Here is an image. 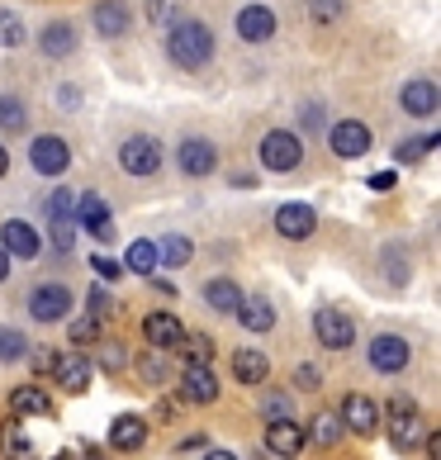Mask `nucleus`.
<instances>
[{
	"mask_svg": "<svg viewBox=\"0 0 441 460\" xmlns=\"http://www.w3.org/2000/svg\"><path fill=\"white\" fill-rule=\"evenodd\" d=\"M166 53H172V62L185 66V72H199V66L214 58V33L199 20H181L166 33Z\"/></svg>",
	"mask_w": 441,
	"mask_h": 460,
	"instance_id": "f257e3e1",
	"label": "nucleus"
},
{
	"mask_svg": "<svg viewBox=\"0 0 441 460\" xmlns=\"http://www.w3.org/2000/svg\"><path fill=\"white\" fill-rule=\"evenodd\" d=\"M384 428H389V441H394L399 451H418L422 437H428V422H422V413H418L413 399H394V403H389Z\"/></svg>",
	"mask_w": 441,
	"mask_h": 460,
	"instance_id": "f03ea898",
	"label": "nucleus"
},
{
	"mask_svg": "<svg viewBox=\"0 0 441 460\" xmlns=\"http://www.w3.org/2000/svg\"><path fill=\"white\" fill-rule=\"evenodd\" d=\"M299 162H304V143L295 138V133L276 128V133H266V138H261V166H266V172H295Z\"/></svg>",
	"mask_w": 441,
	"mask_h": 460,
	"instance_id": "7ed1b4c3",
	"label": "nucleus"
},
{
	"mask_svg": "<svg viewBox=\"0 0 441 460\" xmlns=\"http://www.w3.org/2000/svg\"><path fill=\"white\" fill-rule=\"evenodd\" d=\"M29 162H33V172H39V176H62L66 166H72V147H66L57 133H43V138H33Z\"/></svg>",
	"mask_w": 441,
	"mask_h": 460,
	"instance_id": "20e7f679",
	"label": "nucleus"
},
{
	"mask_svg": "<svg viewBox=\"0 0 441 460\" xmlns=\"http://www.w3.org/2000/svg\"><path fill=\"white\" fill-rule=\"evenodd\" d=\"M313 337H318V342H323L328 351H347V347L356 342V328H351V318H347L342 309H318Z\"/></svg>",
	"mask_w": 441,
	"mask_h": 460,
	"instance_id": "39448f33",
	"label": "nucleus"
},
{
	"mask_svg": "<svg viewBox=\"0 0 441 460\" xmlns=\"http://www.w3.org/2000/svg\"><path fill=\"white\" fill-rule=\"evenodd\" d=\"M119 166H124L128 176H152L162 166V147H157V138H128L124 147H119Z\"/></svg>",
	"mask_w": 441,
	"mask_h": 460,
	"instance_id": "423d86ee",
	"label": "nucleus"
},
{
	"mask_svg": "<svg viewBox=\"0 0 441 460\" xmlns=\"http://www.w3.org/2000/svg\"><path fill=\"white\" fill-rule=\"evenodd\" d=\"M29 314L39 318V323L66 318V314H72V289H66V285H39V289L29 295Z\"/></svg>",
	"mask_w": 441,
	"mask_h": 460,
	"instance_id": "0eeeda50",
	"label": "nucleus"
},
{
	"mask_svg": "<svg viewBox=\"0 0 441 460\" xmlns=\"http://www.w3.org/2000/svg\"><path fill=\"white\" fill-rule=\"evenodd\" d=\"M76 224L86 228L91 237H100V243L114 237V214H110V204L100 195H76Z\"/></svg>",
	"mask_w": 441,
	"mask_h": 460,
	"instance_id": "6e6552de",
	"label": "nucleus"
},
{
	"mask_svg": "<svg viewBox=\"0 0 441 460\" xmlns=\"http://www.w3.org/2000/svg\"><path fill=\"white\" fill-rule=\"evenodd\" d=\"M370 366H375L380 375H399L403 366H409V342H403V337H394V332H384V337H375V342H370Z\"/></svg>",
	"mask_w": 441,
	"mask_h": 460,
	"instance_id": "1a4fd4ad",
	"label": "nucleus"
},
{
	"mask_svg": "<svg viewBox=\"0 0 441 460\" xmlns=\"http://www.w3.org/2000/svg\"><path fill=\"white\" fill-rule=\"evenodd\" d=\"M328 143H332V152L337 157H366L370 152V128L366 124H356V119H342V124H332L328 128Z\"/></svg>",
	"mask_w": 441,
	"mask_h": 460,
	"instance_id": "9d476101",
	"label": "nucleus"
},
{
	"mask_svg": "<svg viewBox=\"0 0 441 460\" xmlns=\"http://www.w3.org/2000/svg\"><path fill=\"white\" fill-rule=\"evenodd\" d=\"M337 413H342V428H351L356 437H375L380 432V408L366 394H347V403L337 408Z\"/></svg>",
	"mask_w": 441,
	"mask_h": 460,
	"instance_id": "9b49d317",
	"label": "nucleus"
},
{
	"mask_svg": "<svg viewBox=\"0 0 441 460\" xmlns=\"http://www.w3.org/2000/svg\"><path fill=\"white\" fill-rule=\"evenodd\" d=\"M266 447L276 451L280 460H295L304 451V428H299L295 418H270L266 422Z\"/></svg>",
	"mask_w": 441,
	"mask_h": 460,
	"instance_id": "f8f14e48",
	"label": "nucleus"
},
{
	"mask_svg": "<svg viewBox=\"0 0 441 460\" xmlns=\"http://www.w3.org/2000/svg\"><path fill=\"white\" fill-rule=\"evenodd\" d=\"M176 162H181L185 176H209L214 166H218V152H214L209 138H185L181 152H176Z\"/></svg>",
	"mask_w": 441,
	"mask_h": 460,
	"instance_id": "ddd939ff",
	"label": "nucleus"
},
{
	"mask_svg": "<svg viewBox=\"0 0 441 460\" xmlns=\"http://www.w3.org/2000/svg\"><path fill=\"white\" fill-rule=\"evenodd\" d=\"M313 228H318V214L309 209V204H280V209H276V233L290 237V243L309 237Z\"/></svg>",
	"mask_w": 441,
	"mask_h": 460,
	"instance_id": "4468645a",
	"label": "nucleus"
},
{
	"mask_svg": "<svg viewBox=\"0 0 441 460\" xmlns=\"http://www.w3.org/2000/svg\"><path fill=\"white\" fill-rule=\"evenodd\" d=\"M181 399L214 403V399H218V375H214L209 366H185V370H181Z\"/></svg>",
	"mask_w": 441,
	"mask_h": 460,
	"instance_id": "2eb2a0df",
	"label": "nucleus"
},
{
	"mask_svg": "<svg viewBox=\"0 0 441 460\" xmlns=\"http://www.w3.org/2000/svg\"><path fill=\"white\" fill-rule=\"evenodd\" d=\"M143 337H147V347L166 351V347H181L185 342V328H181L176 314H147L143 318Z\"/></svg>",
	"mask_w": 441,
	"mask_h": 460,
	"instance_id": "dca6fc26",
	"label": "nucleus"
},
{
	"mask_svg": "<svg viewBox=\"0 0 441 460\" xmlns=\"http://www.w3.org/2000/svg\"><path fill=\"white\" fill-rule=\"evenodd\" d=\"M53 375H57V385L66 389V394H86V389H91V375H95V366L86 361V356H57Z\"/></svg>",
	"mask_w": 441,
	"mask_h": 460,
	"instance_id": "f3484780",
	"label": "nucleus"
},
{
	"mask_svg": "<svg viewBox=\"0 0 441 460\" xmlns=\"http://www.w3.org/2000/svg\"><path fill=\"white\" fill-rule=\"evenodd\" d=\"M237 318H243L247 332H270V328H276V304H270L266 295H243Z\"/></svg>",
	"mask_w": 441,
	"mask_h": 460,
	"instance_id": "a211bd4d",
	"label": "nucleus"
},
{
	"mask_svg": "<svg viewBox=\"0 0 441 460\" xmlns=\"http://www.w3.org/2000/svg\"><path fill=\"white\" fill-rule=\"evenodd\" d=\"M237 33H243L247 43H266L270 33H276V10H266V5H247L243 14H237Z\"/></svg>",
	"mask_w": 441,
	"mask_h": 460,
	"instance_id": "6ab92c4d",
	"label": "nucleus"
},
{
	"mask_svg": "<svg viewBox=\"0 0 441 460\" xmlns=\"http://www.w3.org/2000/svg\"><path fill=\"white\" fill-rule=\"evenodd\" d=\"M10 413L14 418H48V413H53V399H48L39 385H20L10 394Z\"/></svg>",
	"mask_w": 441,
	"mask_h": 460,
	"instance_id": "aec40b11",
	"label": "nucleus"
},
{
	"mask_svg": "<svg viewBox=\"0 0 441 460\" xmlns=\"http://www.w3.org/2000/svg\"><path fill=\"white\" fill-rule=\"evenodd\" d=\"M399 100H403V114H413V119L437 114V86L432 81H409V86L399 91Z\"/></svg>",
	"mask_w": 441,
	"mask_h": 460,
	"instance_id": "412c9836",
	"label": "nucleus"
},
{
	"mask_svg": "<svg viewBox=\"0 0 441 460\" xmlns=\"http://www.w3.org/2000/svg\"><path fill=\"white\" fill-rule=\"evenodd\" d=\"M147 441V422L138 413H124V418H114V428H110V447L114 451H138Z\"/></svg>",
	"mask_w": 441,
	"mask_h": 460,
	"instance_id": "4be33fe9",
	"label": "nucleus"
},
{
	"mask_svg": "<svg viewBox=\"0 0 441 460\" xmlns=\"http://www.w3.org/2000/svg\"><path fill=\"white\" fill-rule=\"evenodd\" d=\"M0 243H5L10 257H39V247H43V243H39V233H33L24 218H10L5 233H0Z\"/></svg>",
	"mask_w": 441,
	"mask_h": 460,
	"instance_id": "5701e85b",
	"label": "nucleus"
},
{
	"mask_svg": "<svg viewBox=\"0 0 441 460\" xmlns=\"http://www.w3.org/2000/svg\"><path fill=\"white\" fill-rule=\"evenodd\" d=\"M233 375L243 385H261L266 375H270V361H266V351H251V347H243V351H233Z\"/></svg>",
	"mask_w": 441,
	"mask_h": 460,
	"instance_id": "b1692460",
	"label": "nucleus"
},
{
	"mask_svg": "<svg viewBox=\"0 0 441 460\" xmlns=\"http://www.w3.org/2000/svg\"><path fill=\"white\" fill-rule=\"evenodd\" d=\"M39 48H43L48 58H72V53H76V29L62 24V20L48 24V29L39 33Z\"/></svg>",
	"mask_w": 441,
	"mask_h": 460,
	"instance_id": "393cba45",
	"label": "nucleus"
},
{
	"mask_svg": "<svg viewBox=\"0 0 441 460\" xmlns=\"http://www.w3.org/2000/svg\"><path fill=\"white\" fill-rule=\"evenodd\" d=\"M91 20H95V29L105 33V39H119V33H128V10L119 5V0H100Z\"/></svg>",
	"mask_w": 441,
	"mask_h": 460,
	"instance_id": "a878e982",
	"label": "nucleus"
},
{
	"mask_svg": "<svg viewBox=\"0 0 441 460\" xmlns=\"http://www.w3.org/2000/svg\"><path fill=\"white\" fill-rule=\"evenodd\" d=\"M205 304H209L214 314H237V304H243V289H237L233 280L218 276V280L205 285Z\"/></svg>",
	"mask_w": 441,
	"mask_h": 460,
	"instance_id": "bb28decb",
	"label": "nucleus"
},
{
	"mask_svg": "<svg viewBox=\"0 0 441 460\" xmlns=\"http://www.w3.org/2000/svg\"><path fill=\"white\" fill-rule=\"evenodd\" d=\"M157 243H147V237H138L128 252H124V270H133V276H147L152 280V270H157Z\"/></svg>",
	"mask_w": 441,
	"mask_h": 460,
	"instance_id": "cd10ccee",
	"label": "nucleus"
},
{
	"mask_svg": "<svg viewBox=\"0 0 441 460\" xmlns=\"http://www.w3.org/2000/svg\"><path fill=\"white\" fill-rule=\"evenodd\" d=\"M0 456L5 460H39L33 456V441L20 432V422H5V428H0Z\"/></svg>",
	"mask_w": 441,
	"mask_h": 460,
	"instance_id": "c85d7f7f",
	"label": "nucleus"
},
{
	"mask_svg": "<svg viewBox=\"0 0 441 460\" xmlns=\"http://www.w3.org/2000/svg\"><path fill=\"white\" fill-rule=\"evenodd\" d=\"M313 441L318 447H337V441H342V413H318L313 418Z\"/></svg>",
	"mask_w": 441,
	"mask_h": 460,
	"instance_id": "c756f323",
	"label": "nucleus"
},
{
	"mask_svg": "<svg viewBox=\"0 0 441 460\" xmlns=\"http://www.w3.org/2000/svg\"><path fill=\"white\" fill-rule=\"evenodd\" d=\"M157 261H162V266H190V243H185L181 233H172V237L157 247Z\"/></svg>",
	"mask_w": 441,
	"mask_h": 460,
	"instance_id": "7c9ffc66",
	"label": "nucleus"
},
{
	"mask_svg": "<svg viewBox=\"0 0 441 460\" xmlns=\"http://www.w3.org/2000/svg\"><path fill=\"white\" fill-rule=\"evenodd\" d=\"M24 124H29V114H24L20 100H14V95H0V128H5V133H20Z\"/></svg>",
	"mask_w": 441,
	"mask_h": 460,
	"instance_id": "2f4dec72",
	"label": "nucleus"
},
{
	"mask_svg": "<svg viewBox=\"0 0 441 460\" xmlns=\"http://www.w3.org/2000/svg\"><path fill=\"white\" fill-rule=\"evenodd\" d=\"M48 224H53V247H57V252H72V243H76V214L48 218Z\"/></svg>",
	"mask_w": 441,
	"mask_h": 460,
	"instance_id": "473e14b6",
	"label": "nucleus"
},
{
	"mask_svg": "<svg viewBox=\"0 0 441 460\" xmlns=\"http://www.w3.org/2000/svg\"><path fill=\"white\" fill-rule=\"evenodd\" d=\"M24 43V24L14 10H0V48H20Z\"/></svg>",
	"mask_w": 441,
	"mask_h": 460,
	"instance_id": "72a5a7b5",
	"label": "nucleus"
},
{
	"mask_svg": "<svg viewBox=\"0 0 441 460\" xmlns=\"http://www.w3.org/2000/svg\"><path fill=\"white\" fill-rule=\"evenodd\" d=\"M72 342H76V347L100 342V318H95V314H81V318L72 323Z\"/></svg>",
	"mask_w": 441,
	"mask_h": 460,
	"instance_id": "f704fd0d",
	"label": "nucleus"
},
{
	"mask_svg": "<svg viewBox=\"0 0 441 460\" xmlns=\"http://www.w3.org/2000/svg\"><path fill=\"white\" fill-rule=\"evenodd\" d=\"M62 214H76V190H53L48 195V218H62Z\"/></svg>",
	"mask_w": 441,
	"mask_h": 460,
	"instance_id": "c9c22d12",
	"label": "nucleus"
},
{
	"mask_svg": "<svg viewBox=\"0 0 441 460\" xmlns=\"http://www.w3.org/2000/svg\"><path fill=\"white\" fill-rule=\"evenodd\" d=\"M24 356V337L14 328H0V361H20Z\"/></svg>",
	"mask_w": 441,
	"mask_h": 460,
	"instance_id": "e433bc0d",
	"label": "nucleus"
},
{
	"mask_svg": "<svg viewBox=\"0 0 441 460\" xmlns=\"http://www.w3.org/2000/svg\"><path fill=\"white\" fill-rule=\"evenodd\" d=\"M432 147H437V138H409V143H399L394 157H399V162H418V157H428Z\"/></svg>",
	"mask_w": 441,
	"mask_h": 460,
	"instance_id": "4c0bfd02",
	"label": "nucleus"
},
{
	"mask_svg": "<svg viewBox=\"0 0 441 460\" xmlns=\"http://www.w3.org/2000/svg\"><path fill=\"white\" fill-rule=\"evenodd\" d=\"M138 375H143V380H152V385H157V380H166V361H162L157 351H147L143 361H138Z\"/></svg>",
	"mask_w": 441,
	"mask_h": 460,
	"instance_id": "58836bf2",
	"label": "nucleus"
},
{
	"mask_svg": "<svg viewBox=\"0 0 441 460\" xmlns=\"http://www.w3.org/2000/svg\"><path fill=\"white\" fill-rule=\"evenodd\" d=\"M114 309H119V304L110 299V289H105V285H95V289H91V314H95V318H110Z\"/></svg>",
	"mask_w": 441,
	"mask_h": 460,
	"instance_id": "ea45409f",
	"label": "nucleus"
},
{
	"mask_svg": "<svg viewBox=\"0 0 441 460\" xmlns=\"http://www.w3.org/2000/svg\"><path fill=\"white\" fill-rule=\"evenodd\" d=\"M91 266H95L100 280H119V276H124V261H114V257H91Z\"/></svg>",
	"mask_w": 441,
	"mask_h": 460,
	"instance_id": "a19ab883",
	"label": "nucleus"
},
{
	"mask_svg": "<svg viewBox=\"0 0 441 460\" xmlns=\"http://www.w3.org/2000/svg\"><path fill=\"white\" fill-rule=\"evenodd\" d=\"M295 385L299 389H318V385H323V375H318V366H299L295 370Z\"/></svg>",
	"mask_w": 441,
	"mask_h": 460,
	"instance_id": "79ce46f5",
	"label": "nucleus"
},
{
	"mask_svg": "<svg viewBox=\"0 0 441 460\" xmlns=\"http://www.w3.org/2000/svg\"><path fill=\"white\" fill-rule=\"evenodd\" d=\"M261 413H270V418H290V399H285V394H270V399L261 403Z\"/></svg>",
	"mask_w": 441,
	"mask_h": 460,
	"instance_id": "37998d69",
	"label": "nucleus"
},
{
	"mask_svg": "<svg viewBox=\"0 0 441 460\" xmlns=\"http://www.w3.org/2000/svg\"><path fill=\"white\" fill-rule=\"evenodd\" d=\"M342 14V0H313V20H337Z\"/></svg>",
	"mask_w": 441,
	"mask_h": 460,
	"instance_id": "c03bdc74",
	"label": "nucleus"
},
{
	"mask_svg": "<svg viewBox=\"0 0 441 460\" xmlns=\"http://www.w3.org/2000/svg\"><path fill=\"white\" fill-rule=\"evenodd\" d=\"M190 356H195L190 366H209V356H214V347L205 342V337H195V342H190Z\"/></svg>",
	"mask_w": 441,
	"mask_h": 460,
	"instance_id": "a18cd8bd",
	"label": "nucleus"
},
{
	"mask_svg": "<svg viewBox=\"0 0 441 460\" xmlns=\"http://www.w3.org/2000/svg\"><path fill=\"white\" fill-rule=\"evenodd\" d=\"M53 366H57V351H33V370L39 375H53Z\"/></svg>",
	"mask_w": 441,
	"mask_h": 460,
	"instance_id": "49530a36",
	"label": "nucleus"
},
{
	"mask_svg": "<svg viewBox=\"0 0 441 460\" xmlns=\"http://www.w3.org/2000/svg\"><path fill=\"white\" fill-rule=\"evenodd\" d=\"M394 172H375V176H370V190H380V195H389V190H394Z\"/></svg>",
	"mask_w": 441,
	"mask_h": 460,
	"instance_id": "de8ad7c7",
	"label": "nucleus"
},
{
	"mask_svg": "<svg viewBox=\"0 0 441 460\" xmlns=\"http://www.w3.org/2000/svg\"><path fill=\"white\" fill-rule=\"evenodd\" d=\"M299 124H304V128H318V124H323V110H318V105H304V110H299Z\"/></svg>",
	"mask_w": 441,
	"mask_h": 460,
	"instance_id": "09e8293b",
	"label": "nucleus"
},
{
	"mask_svg": "<svg viewBox=\"0 0 441 460\" xmlns=\"http://www.w3.org/2000/svg\"><path fill=\"white\" fill-rule=\"evenodd\" d=\"M5 280H10V252L0 247V285H5Z\"/></svg>",
	"mask_w": 441,
	"mask_h": 460,
	"instance_id": "8fccbe9b",
	"label": "nucleus"
},
{
	"mask_svg": "<svg viewBox=\"0 0 441 460\" xmlns=\"http://www.w3.org/2000/svg\"><path fill=\"white\" fill-rule=\"evenodd\" d=\"M100 356H105V366H119V361H124V351H119V347H105Z\"/></svg>",
	"mask_w": 441,
	"mask_h": 460,
	"instance_id": "3c124183",
	"label": "nucleus"
},
{
	"mask_svg": "<svg viewBox=\"0 0 441 460\" xmlns=\"http://www.w3.org/2000/svg\"><path fill=\"white\" fill-rule=\"evenodd\" d=\"M205 460H237V456H233V451H209Z\"/></svg>",
	"mask_w": 441,
	"mask_h": 460,
	"instance_id": "603ef678",
	"label": "nucleus"
},
{
	"mask_svg": "<svg viewBox=\"0 0 441 460\" xmlns=\"http://www.w3.org/2000/svg\"><path fill=\"white\" fill-rule=\"evenodd\" d=\"M5 172H10V152L0 147V176H5Z\"/></svg>",
	"mask_w": 441,
	"mask_h": 460,
	"instance_id": "864d4df0",
	"label": "nucleus"
},
{
	"mask_svg": "<svg viewBox=\"0 0 441 460\" xmlns=\"http://www.w3.org/2000/svg\"><path fill=\"white\" fill-rule=\"evenodd\" d=\"M53 460H76V456H53Z\"/></svg>",
	"mask_w": 441,
	"mask_h": 460,
	"instance_id": "5fc2aeb1",
	"label": "nucleus"
}]
</instances>
